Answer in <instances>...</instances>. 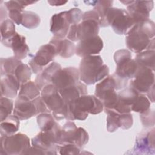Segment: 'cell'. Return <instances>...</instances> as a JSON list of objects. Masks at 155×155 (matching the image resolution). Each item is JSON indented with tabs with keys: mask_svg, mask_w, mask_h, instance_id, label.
Here are the masks:
<instances>
[{
	"mask_svg": "<svg viewBox=\"0 0 155 155\" xmlns=\"http://www.w3.org/2000/svg\"><path fill=\"white\" fill-rule=\"evenodd\" d=\"M154 35L155 26L152 21L148 19L135 24L126 37L127 46L136 53L151 48L154 50Z\"/></svg>",
	"mask_w": 155,
	"mask_h": 155,
	"instance_id": "6da1fadb",
	"label": "cell"
},
{
	"mask_svg": "<svg viewBox=\"0 0 155 155\" xmlns=\"http://www.w3.org/2000/svg\"><path fill=\"white\" fill-rule=\"evenodd\" d=\"M103 109L104 105L97 97L84 94L75 101L66 105L65 118L69 120H84L89 113L97 114Z\"/></svg>",
	"mask_w": 155,
	"mask_h": 155,
	"instance_id": "7a4b0ae2",
	"label": "cell"
},
{
	"mask_svg": "<svg viewBox=\"0 0 155 155\" xmlns=\"http://www.w3.org/2000/svg\"><path fill=\"white\" fill-rule=\"evenodd\" d=\"M79 78L87 85L94 84L108 74V66L103 64L99 55H92L82 58L79 66Z\"/></svg>",
	"mask_w": 155,
	"mask_h": 155,
	"instance_id": "3957f363",
	"label": "cell"
},
{
	"mask_svg": "<svg viewBox=\"0 0 155 155\" xmlns=\"http://www.w3.org/2000/svg\"><path fill=\"white\" fill-rule=\"evenodd\" d=\"M82 20L80 24L70 26L67 34L68 40L76 42L97 36L99 16L97 12L93 10L84 13Z\"/></svg>",
	"mask_w": 155,
	"mask_h": 155,
	"instance_id": "277c9868",
	"label": "cell"
},
{
	"mask_svg": "<svg viewBox=\"0 0 155 155\" xmlns=\"http://www.w3.org/2000/svg\"><path fill=\"white\" fill-rule=\"evenodd\" d=\"M125 80L114 74L108 76L96 85L95 96L102 102L105 109H114L118 102V94L116 90L120 89L124 85Z\"/></svg>",
	"mask_w": 155,
	"mask_h": 155,
	"instance_id": "5b68a950",
	"label": "cell"
},
{
	"mask_svg": "<svg viewBox=\"0 0 155 155\" xmlns=\"http://www.w3.org/2000/svg\"><path fill=\"white\" fill-rule=\"evenodd\" d=\"M100 25L102 27L111 25L116 33L127 35L134 25V23L127 11L110 7L107 10Z\"/></svg>",
	"mask_w": 155,
	"mask_h": 155,
	"instance_id": "8992f818",
	"label": "cell"
},
{
	"mask_svg": "<svg viewBox=\"0 0 155 155\" xmlns=\"http://www.w3.org/2000/svg\"><path fill=\"white\" fill-rule=\"evenodd\" d=\"M41 90V97L48 110L52 111L54 118L58 120L65 118L66 105L56 87L50 84Z\"/></svg>",
	"mask_w": 155,
	"mask_h": 155,
	"instance_id": "52a82bcc",
	"label": "cell"
},
{
	"mask_svg": "<svg viewBox=\"0 0 155 155\" xmlns=\"http://www.w3.org/2000/svg\"><path fill=\"white\" fill-rule=\"evenodd\" d=\"M88 134L84 128H77L73 122H68L60 130L58 143H71L81 148L88 142Z\"/></svg>",
	"mask_w": 155,
	"mask_h": 155,
	"instance_id": "ba28073f",
	"label": "cell"
},
{
	"mask_svg": "<svg viewBox=\"0 0 155 155\" xmlns=\"http://www.w3.org/2000/svg\"><path fill=\"white\" fill-rule=\"evenodd\" d=\"M114 59L116 64L115 74L123 79H133L138 68L134 59H131V54L127 50H119L115 52Z\"/></svg>",
	"mask_w": 155,
	"mask_h": 155,
	"instance_id": "9c48e42d",
	"label": "cell"
},
{
	"mask_svg": "<svg viewBox=\"0 0 155 155\" xmlns=\"http://www.w3.org/2000/svg\"><path fill=\"white\" fill-rule=\"evenodd\" d=\"M1 154H25L30 149V139L25 134L18 133L15 135H1Z\"/></svg>",
	"mask_w": 155,
	"mask_h": 155,
	"instance_id": "30bf717a",
	"label": "cell"
},
{
	"mask_svg": "<svg viewBox=\"0 0 155 155\" xmlns=\"http://www.w3.org/2000/svg\"><path fill=\"white\" fill-rule=\"evenodd\" d=\"M59 125L48 131H41L32 139L33 147L42 151L44 154H57L54 151L58 150V143L59 133L60 131Z\"/></svg>",
	"mask_w": 155,
	"mask_h": 155,
	"instance_id": "8fae6325",
	"label": "cell"
},
{
	"mask_svg": "<svg viewBox=\"0 0 155 155\" xmlns=\"http://www.w3.org/2000/svg\"><path fill=\"white\" fill-rule=\"evenodd\" d=\"M134 79L130 84L131 88L139 93H147L154 85V73L150 68L138 66Z\"/></svg>",
	"mask_w": 155,
	"mask_h": 155,
	"instance_id": "7c38bea8",
	"label": "cell"
},
{
	"mask_svg": "<svg viewBox=\"0 0 155 155\" xmlns=\"http://www.w3.org/2000/svg\"><path fill=\"white\" fill-rule=\"evenodd\" d=\"M56 54H57L56 50L52 44H47L41 47L29 62L33 72L35 74L41 72L43 67L48 64Z\"/></svg>",
	"mask_w": 155,
	"mask_h": 155,
	"instance_id": "4fadbf2b",
	"label": "cell"
},
{
	"mask_svg": "<svg viewBox=\"0 0 155 155\" xmlns=\"http://www.w3.org/2000/svg\"><path fill=\"white\" fill-rule=\"evenodd\" d=\"M79 70L75 67H66L59 70L53 76L51 84L59 90L77 84L79 81Z\"/></svg>",
	"mask_w": 155,
	"mask_h": 155,
	"instance_id": "5bb4252c",
	"label": "cell"
},
{
	"mask_svg": "<svg viewBox=\"0 0 155 155\" xmlns=\"http://www.w3.org/2000/svg\"><path fill=\"white\" fill-rule=\"evenodd\" d=\"M153 1H132L127 5V12L134 25L149 19L150 12L153 9Z\"/></svg>",
	"mask_w": 155,
	"mask_h": 155,
	"instance_id": "9a60e30c",
	"label": "cell"
},
{
	"mask_svg": "<svg viewBox=\"0 0 155 155\" xmlns=\"http://www.w3.org/2000/svg\"><path fill=\"white\" fill-rule=\"evenodd\" d=\"M103 47V41L97 35L80 41L76 47L75 53L78 56L83 58L99 53Z\"/></svg>",
	"mask_w": 155,
	"mask_h": 155,
	"instance_id": "2e32d148",
	"label": "cell"
},
{
	"mask_svg": "<svg viewBox=\"0 0 155 155\" xmlns=\"http://www.w3.org/2000/svg\"><path fill=\"white\" fill-rule=\"evenodd\" d=\"M71 25L67 11L54 14L51 19L50 31L54 38L64 39Z\"/></svg>",
	"mask_w": 155,
	"mask_h": 155,
	"instance_id": "e0dca14e",
	"label": "cell"
},
{
	"mask_svg": "<svg viewBox=\"0 0 155 155\" xmlns=\"http://www.w3.org/2000/svg\"><path fill=\"white\" fill-rule=\"evenodd\" d=\"M34 102L18 97L15 104L13 114L19 120H25L38 114Z\"/></svg>",
	"mask_w": 155,
	"mask_h": 155,
	"instance_id": "ac0fdd59",
	"label": "cell"
},
{
	"mask_svg": "<svg viewBox=\"0 0 155 155\" xmlns=\"http://www.w3.org/2000/svg\"><path fill=\"white\" fill-rule=\"evenodd\" d=\"M2 42L6 47H11L15 57L19 60L24 59L29 52V48L26 44L25 38L17 33L9 39L3 41Z\"/></svg>",
	"mask_w": 155,
	"mask_h": 155,
	"instance_id": "d6986e66",
	"label": "cell"
},
{
	"mask_svg": "<svg viewBox=\"0 0 155 155\" xmlns=\"http://www.w3.org/2000/svg\"><path fill=\"white\" fill-rule=\"evenodd\" d=\"M138 93L131 87L120 91L118 93V102L114 110L120 114L130 113L133 102Z\"/></svg>",
	"mask_w": 155,
	"mask_h": 155,
	"instance_id": "ffe728a7",
	"label": "cell"
},
{
	"mask_svg": "<svg viewBox=\"0 0 155 155\" xmlns=\"http://www.w3.org/2000/svg\"><path fill=\"white\" fill-rule=\"evenodd\" d=\"M134 151L137 154L154 153V129L137 137Z\"/></svg>",
	"mask_w": 155,
	"mask_h": 155,
	"instance_id": "44dd1931",
	"label": "cell"
},
{
	"mask_svg": "<svg viewBox=\"0 0 155 155\" xmlns=\"http://www.w3.org/2000/svg\"><path fill=\"white\" fill-rule=\"evenodd\" d=\"M58 91L65 105L75 101L80 96L87 93L86 85L81 82L74 85Z\"/></svg>",
	"mask_w": 155,
	"mask_h": 155,
	"instance_id": "7402d4cb",
	"label": "cell"
},
{
	"mask_svg": "<svg viewBox=\"0 0 155 155\" xmlns=\"http://www.w3.org/2000/svg\"><path fill=\"white\" fill-rule=\"evenodd\" d=\"M1 96L8 98L15 97L21 85L13 74L5 75V77L1 79Z\"/></svg>",
	"mask_w": 155,
	"mask_h": 155,
	"instance_id": "603a6c76",
	"label": "cell"
},
{
	"mask_svg": "<svg viewBox=\"0 0 155 155\" xmlns=\"http://www.w3.org/2000/svg\"><path fill=\"white\" fill-rule=\"evenodd\" d=\"M50 43L54 45L57 54L62 58H70L75 53V45L73 42L68 39L54 38L50 41Z\"/></svg>",
	"mask_w": 155,
	"mask_h": 155,
	"instance_id": "cb8c5ba5",
	"label": "cell"
},
{
	"mask_svg": "<svg viewBox=\"0 0 155 155\" xmlns=\"http://www.w3.org/2000/svg\"><path fill=\"white\" fill-rule=\"evenodd\" d=\"M60 69H61V65L56 62H52L46 67L36 79L35 82L39 88L42 90L47 85L51 84L53 76Z\"/></svg>",
	"mask_w": 155,
	"mask_h": 155,
	"instance_id": "d4e9b609",
	"label": "cell"
},
{
	"mask_svg": "<svg viewBox=\"0 0 155 155\" xmlns=\"http://www.w3.org/2000/svg\"><path fill=\"white\" fill-rule=\"evenodd\" d=\"M5 7L8 11L10 19L18 25L22 24V12L25 7L19 1H10L5 2Z\"/></svg>",
	"mask_w": 155,
	"mask_h": 155,
	"instance_id": "484cf974",
	"label": "cell"
},
{
	"mask_svg": "<svg viewBox=\"0 0 155 155\" xmlns=\"http://www.w3.org/2000/svg\"><path fill=\"white\" fill-rule=\"evenodd\" d=\"M19 119L14 114L9 115L1 122V134L4 136L13 135L19 130Z\"/></svg>",
	"mask_w": 155,
	"mask_h": 155,
	"instance_id": "4316f807",
	"label": "cell"
},
{
	"mask_svg": "<svg viewBox=\"0 0 155 155\" xmlns=\"http://www.w3.org/2000/svg\"><path fill=\"white\" fill-rule=\"evenodd\" d=\"M40 94V89L37 85L31 81L22 84L19 92L18 97L28 100H33Z\"/></svg>",
	"mask_w": 155,
	"mask_h": 155,
	"instance_id": "83f0119b",
	"label": "cell"
},
{
	"mask_svg": "<svg viewBox=\"0 0 155 155\" xmlns=\"http://www.w3.org/2000/svg\"><path fill=\"white\" fill-rule=\"evenodd\" d=\"M154 50H149L139 53L135 58V61L138 66L154 69Z\"/></svg>",
	"mask_w": 155,
	"mask_h": 155,
	"instance_id": "f1b7e54d",
	"label": "cell"
},
{
	"mask_svg": "<svg viewBox=\"0 0 155 155\" xmlns=\"http://www.w3.org/2000/svg\"><path fill=\"white\" fill-rule=\"evenodd\" d=\"M22 64L19 59L16 58H8L1 59V75L13 74L19 65Z\"/></svg>",
	"mask_w": 155,
	"mask_h": 155,
	"instance_id": "f546056e",
	"label": "cell"
},
{
	"mask_svg": "<svg viewBox=\"0 0 155 155\" xmlns=\"http://www.w3.org/2000/svg\"><path fill=\"white\" fill-rule=\"evenodd\" d=\"M150 101L144 94H139L137 95L131 105V111L143 113L149 110Z\"/></svg>",
	"mask_w": 155,
	"mask_h": 155,
	"instance_id": "4dcf8cb0",
	"label": "cell"
},
{
	"mask_svg": "<svg viewBox=\"0 0 155 155\" xmlns=\"http://www.w3.org/2000/svg\"><path fill=\"white\" fill-rule=\"evenodd\" d=\"M37 122L41 131H48L53 129L57 123L54 120V117L50 114L42 113L37 117Z\"/></svg>",
	"mask_w": 155,
	"mask_h": 155,
	"instance_id": "1f68e13d",
	"label": "cell"
},
{
	"mask_svg": "<svg viewBox=\"0 0 155 155\" xmlns=\"http://www.w3.org/2000/svg\"><path fill=\"white\" fill-rule=\"evenodd\" d=\"M22 14V21L21 24L25 27L29 29H33L39 25L40 18L36 13L31 12L23 11Z\"/></svg>",
	"mask_w": 155,
	"mask_h": 155,
	"instance_id": "d6a6232c",
	"label": "cell"
},
{
	"mask_svg": "<svg viewBox=\"0 0 155 155\" xmlns=\"http://www.w3.org/2000/svg\"><path fill=\"white\" fill-rule=\"evenodd\" d=\"M31 74L30 68L24 64H21L15 70L14 76L22 85L29 81Z\"/></svg>",
	"mask_w": 155,
	"mask_h": 155,
	"instance_id": "836d02e7",
	"label": "cell"
},
{
	"mask_svg": "<svg viewBox=\"0 0 155 155\" xmlns=\"http://www.w3.org/2000/svg\"><path fill=\"white\" fill-rule=\"evenodd\" d=\"M107 113V130L109 132H114L120 127V113L113 110L105 109Z\"/></svg>",
	"mask_w": 155,
	"mask_h": 155,
	"instance_id": "e575fe53",
	"label": "cell"
},
{
	"mask_svg": "<svg viewBox=\"0 0 155 155\" xmlns=\"http://www.w3.org/2000/svg\"><path fill=\"white\" fill-rule=\"evenodd\" d=\"M15 26L13 22L10 19H5L1 24V41H5L11 38L15 34Z\"/></svg>",
	"mask_w": 155,
	"mask_h": 155,
	"instance_id": "d590c367",
	"label": "cell"
},
{
	"mask_svg": "<svg viewBox=\"0 0 155 155\" xmlns=\"http://www.w3.org/2000/svg\"><path fill=\"white\" fill-rule=\"evenodd\" d=\"M94 4L93 5L94 7V10H95L99 16V25L103 21L105 15L107 10L111 7L113 1H94Z\"/></svg>",
	"mask_w": 155,
	"mask_h": 155,
	"instance_id": "8d00e7d4",
	"label": "cell"
},
{
	"mask_svg": "<svg viewBox=\"0 0 155 155\" xmlns=\"http://www.w3.org/2000/svg\"><path fill=\"white\" fill-rule=\"evenodd\" d=\"M13 108V101L8 97L1 96V122L4 120L11 114Z\"/></svg>",
	"mask_w": 155,
	"mask_h": 155,
	"instance_id": "74e56055",
	"label": "cell"
},
{
	"mask_svg": "<svg viewBox=\"0 0 155 155\" xmlns=\"http://www.w3.org/2000/svg\"><path fill=\"white\" fill-rule=\"evenodd\" d=\"M58 148L60 154H78L81 150L80 147L71 143L62 145L61 147H58Z\"/></svg>",
	"mask_w": 155,
	"mask_h": 155,
	"instance_id": "f35d334b",
	"label": "cell"
},
{
	"mask_svg": "<svg viewBox=\"0 0 155 155\" xmlns=\"http://www.w3.org/2000/svg\"><path fill=\"white\" fill-rule=\"evenodd\" d=\"M140 119L143 125L145 127H148L153 126L154 124V113L153 111H151L150 109L147 111L141 113Z\"/></svg>",
	"mask_w": 155,
	"mask_h": 155,
	"instance_id": "ab89813d",
	"label": "cell"
},
{
	"mask_svg": "<svg viewBox=\"0 0 155 155\" xmlns=\"http://www.w3.org/2000/svg\"><path fill=\"white\" fill-rule=\"evenodd\" d=\"M120 127L124 130H127L132 127L133 117L130 113L120 114L119 117Z\"/></svg>",
	"mask_w": 155,
	"mask_h": 155,
	"instance_id": "60d3db41",
	"label": "cell"
},
{
	"mask_svg": "<svg viewBox=\"0 0 155 155\" xmlns=\"http://www.w3.org/2000/svg\"><path fill=\"white\" fill-rule=\"evenodd\" d=\"M48 2L51 5H54V6H58V5H62L65 4V3L67 2V1H48Z\"/></svg>",
	"mask_w": 155,
	"mask_h": 155,
	"instance_id": "b9f144b4",
	"label": "cell"
},
{
	"mask_svg": "<svg viewBox=\"0 0 155 155\" xmlns=\"http://www.w3.org/2000/svg\"><path fill=\"white\" fill-rule=\"evenodd\" d=\"M154 86L153 85L147 92V95L152 102H154Z\"/></svg>",
	"mask_w": 155,
	"mask_h": 155,
	"instance_id": "7bdbcfd3",
	"label": "cell"
}]
</instances>
